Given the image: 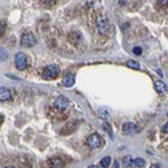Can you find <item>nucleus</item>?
Returning a JSON list of instances; mask_svg holds the SVG:
<instances>
[{
	"label": "nucleus",
	"mask_w": 168,
	"mask_h": 168,
	"mask_svg": "<svg viewBox=\"0 0 168 168\" xmlns=\"http://www.w3.org/2000/svg\"><path fill=\"white\" fill-rule=\"evenodd\" d=\"M44 1H46V3H49V4H53L55 0H44Z\"/></svg>",
	"instance_id": "nucleus-21"
},
{
	"label": "nucleus",
	"mask_w": 168,
	"mask_h": 168,
	"mask_svg": "<svg viewBox=\"0 0 168 168\" xmlns=\"http://www.w3.org/2000/svg\"><path fill=\"white\" fill-rule=\"evenodd\" d=\"M126 66L131 67V69H136V70H138V69H140V63L136 62V61H128V62H126Z\"/></svg>",
	"instance_id": "nucleus-14"
},
{
	"label": "nucleus",
	"mask_w": 168,
	"mask_h": 168,
	"mask_svg": "<svg viewBox=\"0 0 168 168\" xmlns=\"http://www.w3.org/2000/svg\"><path fill=\"white\" fill-rule=\"evenodd\" d=\"M98 116L102 117V119H108L109 116H110V112H109L106 108H100L98 109Z\"/></svg>",
	"instance_id": "nucleus-11"
},
{
	"label": "nucleus",
	"mask_w": 168,
	"mask_h": 168,
	"mask_svg": "<svg viewBox=\"0 0 168 168\" xmlns=\"http://www.w3.org/2000/svg\"><path fill=\"white\" fill-rule=\"evenodd\" d=\"M22 44L26 47H31L35 44V36L32 34H24L22 36Z\"/></svg>",
	"instance_id": "nucleus-6"
},
{
	"label": "nucleus",
	"mask_w": 168,
	"mask_h": 168,
	"mask_svg": "<svg viewBox=\"0 0 168 168\" xmlns=\"http://www.w3.org/2000/svg\"><path fill=\"white\" fill-rule=\"evenodd\" d=\"M50 164L53 167H63V162L58 157H54V159H50Z\"/></svg>",
	"instance_id": "nucleus-12"
},
{
	"label": "nucleus",
	"mask_w": 168,
	"mask_h": 168,
	"mask_svg": "<svg viewBox=\"0 0 168 168\" xmlns=\"http://www.w3.org/2000/svg\"><path fill=\"white\" fill-rule=\"evenodd\" d=\"M58 74H59V67L55 66V65H51V66L46 67V70L43 71V77L46 79H54Z\"/></svg>",
	"instance_id": "nucleus-2"
},
{
	"label": "nucleus",
	"mask_w": 168,
	"mask_h": 168,
	"mask_svg": "<svg viewBox=\"0 0 168 168\" xmlns=\"http://www.w3.org/2000/svg\"><path fill=\"white\" fill-rule=\"evenodd\" d=\"M133 51H135V54H141V49H140V47H136Z\"/></svg>",
	"instance_id": "nucleus-19"
},
{
	"label": "nucleus",
	"mask_w": 168,
	"mask_h": 168,
	"mask_svg": "<svg viewBox=\"0 0 168 168\" xmlns=\"http://www.w3.org/2000/svg\"><path fill=\"white\" fill-rule=\"evenodd\" d=\"M54 106H55L56 109H59V110H65V109L69 106V100L63 96L56 97V98L54 100Z\"/></svg>",
	"instance_id": "nucleus-3"
},
{
	"label": "nucleus",
	"mask_w": 168,
	"mask_h": 168,
	"mask_svg": "<svg viewBox=\"0 0 168 168\" xmlns=\"http://www.w3.org/2000/svg\"><path fill=\"white\" fill-rule=\"evenodd\" d=\"M144 164H145L144 159L138 157V159H136V160H133V163H132V167H137V168H140V167H144Z\"/></svg>",
	"instance_id": "nucleus-13"
},
{
	"label": "nucleus",
	"mask_w": 168,
	"mask_h": 168,
	"mask_svg": "<svg viewBox=\"0 0 168 168\" xmlns=\"http://www.w3.org/2000/svg\"><path fill=\"white\" fill-rule=\"evenodd\" d=\"M122 162H124V164H125V165L131 167V165H132V163H133V160H132V157H131V156H125Z\"/></svg>",
	"instance_id": "nucleus-16"
},
{
	"label": "nucleus",
	"mask_w": 168,
	"mask_h": 168,
	"mask_svg": "<svg viewBox=\"0 0 168 168\" xmlns=\"http://www.w3.org/2000/svg\"><path fill=\"white\" fill-rule=\"evenodd\" d=\"M102 128L106 131V133H109V135H112V128H110V125H109L108 122H104L102 124Z\"/></svg>",
	"instance_id": "nucleus-17"
},
{
	"label": "nucleus",
	"mask_w": 168,
	"mask_h": 168,
	"mask_svg": "<svg viewBox=\"0 0 168 168\" xmlns=\"http://www.w3.org/2000/svg\"><path fill=\"white\" fill-rule=\"evenodd\" d=\"M108 18L104 16V15H100L98 18H97V28L100 30V32H105L106 30H108Z\"/></svg>",
	"instance_id": "nucleus-5"
},
{
	"label": "nucleus",
	"mask_w": 168,
	"mask_h": 168,
	"mask_svg": "<svg viewBox=\"0 0 168 168\" xmlns=\"http://www.w3.org/2000/svg\"><path fill=\"white\" fill-rule=\"evenodd\" d=\"M155 89L157 90V93H164L167 90V85H165L163 81H155Z\"/></svg>",
	"instance_id": "nucleus-10"
},
{
	"label": "nucleus",
	"mask_w": 168,
	"mask_h": 168,
	"mask_svg": "<svg viewBox=\"0 0 168 168\" xmlns=\"http://www.w3.org/2000/svg\"><path fill=\"white\" fill-rule=\"evenodd\" d=\"M110 162H112V160H110V157H104L101 160V163H100V165H101V167H109V165H110Z\"/></svg>",
	"instance_id": "nucleus-15"
},
{
	"label": "nucleus",
	"mask_w": 168,
	"mask_h": 168,
	"mask_svg": "<svg viewBox=\"0 0 168 168\" xmlns=\"http://www.w3.org/2000/svg\"><path fill=\"white\" fill-rule=\"evenodd\" d=\"M113 167H116V168H117V167H120L119 162H114V163H113Z\"/></svg>",
	"instance_id": "nucleus-20"
},
{
	"label": "nucleus",
	"mask_w": 168,
	"mask_h": 168,
	"mask_svg": "<svg viewBox=\"0 0 168 168\" xmlns=\"http://www.w3.org/2000/svg\"><path fill=\"white\" fill-rule=\"evenodd\" d=\"M62 83H63V86H66V88H71V86L76 83V77H74V74H66L62 79Z\"/></svg>",
	"instance_id": "nucleus-7"
},
{
	"label": "nucleus",
	"mask_w": 168,
	"mask_h": 168,
	"mask_svg": "<svg viewBox=\"0 0 168 168\" xmlns=\"http://www.w3.org/2000/svg\"><path fill=\"white\" fill-rule=\"evenodd\" d=\"M15 66L18 70H24L27 67V56L24 53H18L15 55Z\"/></svg>",
	"instance_id": "nucleus-1"
},
{
	"label": "nucleus",
	"mask_w": 168,
	"mask_h": 168,
	"mask_svg": "<svg viewBox=\"0 0 168 168\" xmlns=\"http://www.w3.org/2000/svg\"><path fill=\"white\" fill-rule=\"evenodd\" d=\"M0 100L1 101H8L11 100V90L7 88H1L0 89Z\"/></svg>",
	"instance_id": "nucleus-9"
},
{
	"label": "nucleus",
	"mask_w": 168,
	"mask_h": 168,
	"mask_svg": "<svg viewBox=\"0 0 168 168\" xmlns=\"http://www.w3.org/2000/svg\"><path fill=\"white\" fill-rule=\"evenodd\" d=\"M122 131H124V133H126V135H131V133H135L136 131H137V126H136L133 122H125V124L122 125Z\"/></svg>",
	"instance_id": "nucleus-8"
},
{
	"label": "nucleus",
	"mask_w": 168,
	"mask_h": 168,
	"mask_svg": "<svg viewBox=\"0 0 168 168\" xmlns=\"http://www.w3.org/2000/svg\"><path fill=\"white\" fill-rule=\"evenodd\" d=\"M101 143H102L101 137H100L98 135H96V133L92 135V136H89V138H88V145L93 149L100 148V147H101Z\"/></svg>",
	"instance_id": "nucleus-4"
},
{
	"label": "nucleus",
	"mask_w": 168,
	"mask_h": 168,
	"mask_svg": "<svg viewBox=\"0 0 168 168\" xmlns=\"http://www.w3.org/2000/svg\"><path fill=\"white\" fill-rule=\"evenodd\" d=\"M163 132H164V133H168V122L165 124L164 126H163Z\"/></svg>",
	"instance_id": "nucleus-18"
}]
</instances>
